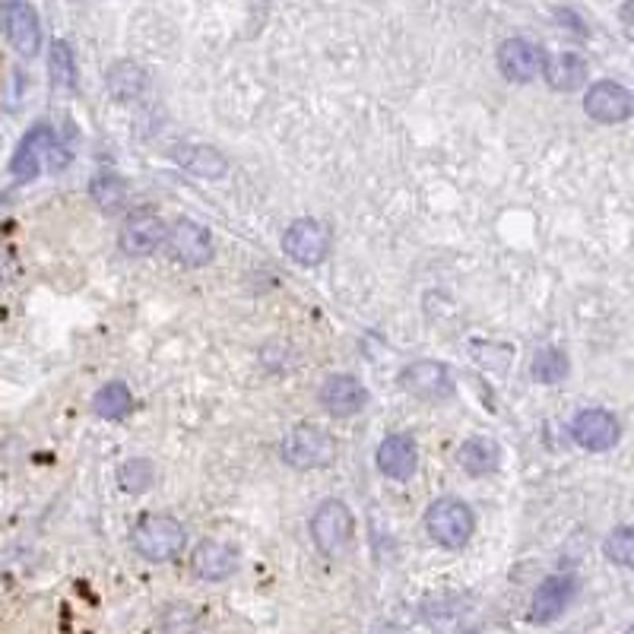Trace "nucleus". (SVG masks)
Returning a JSON list of instances; mask_svg holds the SVG:
<instances>
[{
  "label": "nucleus",
  "mask_w": 634,
  "mask_h": 634,
  "mask_svg": "<svg viewBox=\"0 0 634 634\" xmlns=\"http://www.w3.org/2000/svg\"><path fill=\"white\" fill-rule=\"evenodd\" d=\"M572 365H568V356L562 349H540L530 362V378L540 381V384H562L568 378Z\"/></svg>",
  "instance_id": "24"
},
{
  "label": "nucleus",
  "mask_w": 634,
  "mask_h": 634,
  "mask_svg": "<svg viewBox=\"0 0 634 634\" xmlns=\"http://www.w3.org/2000/svg\"><path fill=\"white\" fill-rule=\"evenodd\" d=\"M574 593H577V580H574L572 574H552V577H545L543 584L533 590L530 622H533V625L555 622V619L572 606Z\"/></svg>",
  "instance_id": "12"
},
{
  "label": "nucleus",
  "mask_w": 634,
  "mask_h": 634,
  "mask_svg": "<svg viewBox=\"0 0 634 634\" xmlns=\"http://www.w3.org/2000/svg\"><path fill=\"white\" fill-rule=\"evenodd\" d=\"M545 51L530 38H505L498 45V70L511 83H530L543 73Z\"/></svg>",
  "instance_id": "11"
},
{
  "label": "nucleus",
  "mask_w": 634,
  "mask_h": 634,
  "mask_svg": "<svg viewBox=\"0 0 634 634\" xmlns=\"http://www.w3.org/2000/svg\"><path fill=\"white\" fill-rule=\"evenodd\" d=\"M572 438L577 448L590 453H603L612 451L622 438V428H619V419L606 410H580L572 419Z\"/></svg>",
  "instance_id": "8"
},
{
  "label": "nucleus",
  "mask_w": 634,
  "mask_h": 634,
  "mask_svg": "<svg viewBox=\"0 0 634 634\" xmlns=\"http://www.w3.org/2000/svg\"><path fill=\"white\" fill-rule=\"evenodd\" d=\"M279 457L292 470H324L336 457V441L321 425H296L279 441Z\"/></svg>",
  "instance_id": "2"
},
{
  "label": "nucleus",
  "mask_w": 634,
  "mask_h": 634,
  "mask_svg": "<svg viewBox=\"0 0 634 634\" xmlns=\"http://www.w3.org/2000/svg\"><path fill=\"white\" fill-rule=\"evenodd\" d=\"M239 549L229 543H219V540H204V543L194 549V555H191V568L197 577H204V580H226V577H232V574L239 572Z\"/></svg>",
  "instance_id": "17"
},
{
  "label": "nucleus",
  "mask_w": 634,
  "mask_h": 634,
  "mask_svg": "<svg viewBox=\"0 0 634 634\" xmlns=\"http://www.w3.org/2000/svg\"><path fill=\"white\" fill-rule=\"evenodd\" d=\"M48 77H51V87L55 90H73L77 87V61H73V51L67 42H51V51H48Z\"/></svg>",
  "instance_id": "25"
},
{
  "label": "nucleus",
  "mask_w": 634,
  "mask_h": 634,
  "mask_svg": "<svg viewBox=\"0 0 634 634\" xmlns=\"http://www.w3.org/2000/svg\"><path fill=\"white\" fill-rule=\"evenodd\" d=\"M134 406V393L124 381H108L102 391H95L92 396V413L102 416V419H122L130 413Z\"/></svg>",
  "instance_id": "22"
},
{
  "label": "nucleus",
  "mask_w": 634,
  "mask_h": 634,
  "mask_svg": "<svg viewBox=\"0 0 634 634\" xmlns=\"http://www.w3.org/2000/svg\"><path fill=\"white\" fill-rule=\"evenodd\" d=\"M378 634H413V632H406V629H400V625H384Z\"/></svg>",
  "instance_id": "28"
},
{
  "label": "nucleus",
  "mask_w": 634,
  "mask_h": 634,
  "mask_svg": "<svg viewBox=\"0 0 634 634\" xmlns=\"http://www.w3.org/2000/svg\"><path fill=\"white\" fill-rule=\"evenodd\" d=\"M165 235H169V226L159 216L137 212V216H130L124 222L118 244H122L124 254H130V257H150V254H155L165 244Z\"/></svg>",
  "instance_id": "16"
},
{
  "label": "nucleus",
  "mask_w": 634,
  "mask_h": 634,
  "mask_svg": "<svg viewBox=\"0 0 634 634\" xmlns=\"http://www.w3.org/2000/svg\"><path fill=\"white\" fill-rule=\"evenodd\" d=\"M378 470L393 480V483H406L416 476L419 470V448H416V438L413 435H388L378 448Z\"/></svg>",
  "instance_id": "15"
},
{
  "label": "nucleus",
  "mask_w": 634,
  "mask_h": 634,
  "mask_svg": "<svg viewBox=\"0 0 634 634\" xmlns=\"http://www.w3.org/2000/svg\"><path fill=\"white\" fill-rule=\"evenodd\" d=\"M127 194H130V184L115 172H99L90 182V197L102 210H122L127 204Z\"/></svg>",
  "instance_id": "23"
},
{
  "label": "nucleus",
  "mask_w": 634,
  "mask_h": 634,
  "mask_svg": "<svg viewBox=\"0 0 634 634\" xmlns=\"http://www.w3.org/2000/svg\"><path fill=\"white\" fill-rule=\"evenodd\" d=\"M283 251L299 267H318L331 254V229L321 219H311V216L296 219L283 235Z\"/></svg>",
  "instance_id": "5"
},
{
  "label": "nucleus",
  "mask_w": 634,
  "mask_h": 634,
  "mask_svg": "<svg viewBox=\"0 0 634 634\" xmlns=\"http://www.w3.org/2000/svg\"><path fill=\"white\" fill-rule=\"evenodd\" d=\"M425 530L428 537L445 549H463L476 533V517L470 511L466 502L445 495L435 498L425 511Z\"/></svg>",
  "instance_id": "3"
},
{
  "label": "nucleus",
  "mask_w": 634,
  "mask_h": 634,
  "mask_svg": "<svg viewBox=\"0 0 634 634\" xmlns=\"http://www.w3.org/2000/svg\"><path fill=\"white\" fill-rule=\"evenodd\" d=\"M400 388L406 393H413L416 400L425 403H445L457 393L451 371L445 362H435V359H423V362L406 365L400 371Z\"/></svg>",
  "instance_id": "6"
},
{
  "label": "nucleus",
  "mask_w": 634,
  "mask_h": 634,
  "mask_svg": "<svg viewBox=\"0 0 634 634\" xmlns=\"http://www.w3.org/2000/svg\"><path fill=\"white\" fill-rule=\"evenodd\" d=\"M587 73H590V64L584 61L577 51H558L543 61L545 83L558 92H577L587 83Z\"/></svg>",
  "instance_id": "18"
},
{
  "label": "nucleus",
  "mask_w": 634,
  "mask_h": 634,
  "mask_svg": "<svg viewBox=\"0 0 634 634\" xmlns=\"http://www.w3.org/2000/svg\"><path fill=\"white\" fill-rule=\"evenodd\" d=\"M603 552L612 565H622V568H629V565L634 562V530L632 527H619V530H612V533H609V540H606Z\"/></svg>",
  "instance_id": "27"
},
{
  "label": "nucleus",
  "mask_w": 634,
  "mask_h": 634,
  "mask_svg": "<svg viewBox=\"0 0 634 634\" xmlns=\"http://www.w3.org/2000/svg\"><path fill=\"white\" fill-rule=\"evenodd\" d=\"M457 460H460V466H463L470 476H488V473H495V470H498L502 451H498V445H495L492 438L476 435V438H470V441H463V445H460Z\"/></svg>",
  "instance_id": "20"
},
{
  "label": "nucleus",
  "mask_w": 634,
  "mask_h": 634,
  "mask_svg": "<svg viewBox=\"0 0 634 634\" xmlns=\"http://www.w3.org/2000/svg\"><path fill=\"white\" fill-rule=\"evenodd\" d=\"M175 159L182 162L184 169H191L194 175L210 178V182L222 178L229 172L226 155L219 150H212V147H182V150H175Z\"/></svg>",
  "instance_id": "21"
},
{
  "label": "nucleus",
  "mask_w": 634,
  "mask_h": 634,
  "mask_svg": "<svg viewBox=\"0 0 634 634\" xmlns=\"http://www.w3.org/2000/svg\"><path fill=\"white\" fill-rule=\"evenodd\" d=\"M584 112L597 124H622L632 118L634 95L615 80H600L584 95Z\"/></svg>",
  "instance_id": "9"
},
{
  "label": "nucleus",
  "mask_w": 634,
  "mask_h": 634,
  "mask_svg": "<svg viewBox=\"0 0 634 634\" xmlns=\"http://www.w3.org/2000/svg\"><path fill=\"white\" fill-rule=\"evenodd\" d=\"M155 480V473H152V463L147 457H130L127 463H122V470H118V483H122L124 492H134V495H140V492H147Z\"/></svg>",
  "instance_id": "26"
},
{
  "label": "nucleus",
  "mask_w": 634,
  "mask_h": 634,
  "mask_svg": "<svg viewBox=\"0 0 634 634\" xmlns=\"http://www.w3.org/2000/svg\"><path fill=\"white\" fill-rule=\"evenodd\" d=\"M0 32L13 45V51L23 58H35L42 48V26H38V13L32 3H23V0L0 3Z\"/></svg>",
  "instance_id": "7"
},
{
  "label": "nucleus",
  "mask_w": 634,
  "mask_h": 634,
  "mask_svg": "<svg viewBox=\"0 0 634 634\" xmlns=\"http://www.w3.org/2000/svg\"><path fill=\"white\" fill-rule=\"evenodd\" d=\"M184 543H187V530L172 514H150L130 533V545L147 562H172L182 555Z\"/></svg>",
  "instance_id": "1"
},
{
  "label": "nucleus",
  "mask_w": 634,
  "mask_h": 634,
  "mask_svg": "<svg viewBox=\"0 0 634 634\" xmlns=\"http://www.w3.org/2000/svg\"><path fill=\"white\" fill-rule=\"evenodd\" d=\"M470 634H473V632H470Z\"/></svg>",
  "instance_id": "29"
},
{
  "label": "nucleus",
  "mask_w": 634,
  "mask_h": 634,
  "mask_svg": "<svg viewBox=\"0 0 634 634\" xmlns=\"http://www.w3.org/2000/svg\"><path fill=\"white\" fill-rule=\"evenodd\" d=\"M105 87L115 102H134L147 90V70L137 61H115L105 70Z\"/></svg>",
  "instance_id": "19"
},
{
  "label": "nucleus",
  "mask_w": 634,
  "mask_h": 634,
  "mask_svg": "<svg viewBox=\"0 0 634 634\" xmlns=\"http://www.w3.org/2000/svg\"><path fill=\"white\" fill-rule=\"evenodd\" d=\"M165 242H169L172 257H175L178 264H184V267H204V264L212 261L210 229L200 226V222H194V219H178V222L169 229Z\"/></svg>",
  "instance_id": "10"
},
{
  "label": "nucleus",
  "mask_w": 634,
  "mask_h": 634,
  "mask_svg": "<svg viewBox=\"0 0 634 634\" xmlns=\"http://www.w3.org/2000/svg\"><path fill=\"white\" fill-rule=\"evenodd\" d=\"M55 143H58L55 130H51L48 124H35L30 134L20 140V147L13 152V159H10L13 178H20V182H35L38 172H42V159H48V152L55 150Z\"/></svg>",
  "instance_id": "14"
},
{
  "label": "nucleus",
  "mask_w": 634,
  "mask_h": 634,
  "mask_svg": "<svg viewBox=\"0 0 634 634\" xmlns=\"http://www.w3.org/2000/svg\"><path fill=\"white\" fill-rule=\"evenodd\" d=\"M353 533H356V517L339 498L321 502L318 511L311 514V540L318 545V552L327 558H336L339 552H346L353 543Z\"/></svg>",
  "instance_id": "4"
},
{
  "label": "nucleus",
  "mask_w": 634,
  "mask_h": 634,
  "mask_svg": "<svg viewBox=\"0 0 634 634\" xmlns=\"http://www.w3.org/2000/svg\"><path fill=\"white\" fill-rule=\"evenodd\" d=\"M318 400L331 416L346 419V416H356L368 406V391H365L362 381L353 378V374H327L321 391H318Z\"/></svg>",
  "instance_id": "13"
}]
</instances>
